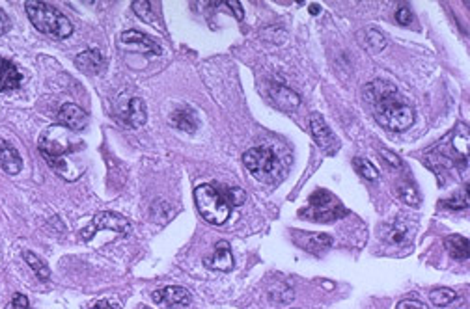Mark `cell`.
Wrapping results in <instances>:
<instances>
[{"mask_svg": "<svg viewBox=\"0 0 470 309\" xmlns=\"http://www.w3.org/2000/svg\"><path fill=\"white\" fill-rule=\"evenodd\" d=\"M243 162H245L248 172L261 183L277 181L278 177L282 175V164L278 160L277 153L267 146L252 147V149L245 151Z\"/></svg>", "mask_w": 470, "mask_h": 309, "instance_id": "cell-5", "label": "cell"}, {"mask_svg": "<svg viewBox=\"0 0 470 309\" xmlns=\"http://www.w3.org/2000/svg\"><path fill=\"white\" fill-rule=\"evenodd\" d=\"M0 168L8 175H17L23 168V158L12 144L0 138Z\"/></svg>", "mask_w": 470, "mask_h": 309, "instance_id": "cell-17", "label": "cell"}, {"mask_svg": "<svg viewBox=\"0 0 470 309\" xmlns=\"http://www.w3.org/2000/svg\"><path fill=\"white\" fill-rule=\"evenodd\" d=\"M319 12H321V6H319V4H310L311 15H319Z\"/></svg>", "mask_w": 470, "mask_h": 309, "instance_id": "cell-38", "label": "cell"}, {"mask_svg": "<svg viewBox=\"0 0 470 309\" xmlns=\"http://www.w3.org/2000/svg\"><path fill=\"white\" fill-rule=\"evenodd\" d=\"M6 309H29V298L24 297V294H15L12 303Z\"/></svg>", "mask_w": 470, "mask_h": 309, "instance_id": "cell-32", "label": "cell"}, {"mask_svg": "<svg viewBox=\"0 0 470 309\" xmlns=\"http://www.w3.org/2000/svg\"><path fill=\"white\" fill-rule=\"evenodd\" d=\"M75 65L86 75H99L101 71L105 69L106 60L97 49H92V51H84L79 54L75 58Z\"/></svg>", "mask_w": 470, "mask_h": 309, "instance_id": "cell-16", "label": "cell"}, {"mask_svg": "<svg viewBox=\"0 0 470 309\" xmlns=\"http://www.w3.org/2000/svg\"><path fill=\"white\" fill-rule=\"evenodd\" d=\"M352 164H355L357 172H359L364 179H368V181H375L377 177H379V172H377V168L370 162V160H366V158L362 157H355L352 158Z\"/></svg>", "mask_w": 470, "mask_h": 309, "instance_id": "cell-25", "label": "cell"}, {"mask_svg": "<svg viewBox=\"0 0 470 309\" xmlns=\"http://www.w3.org/2000/svg\"><path fill=\"white\" fill-rule=\"evenodd\" d=\"M140 309H147V308H140Z\"/></svg>", "mask_w": 470, "mask_h": 309, "instance_id": "cell-39", "label": "cell"}, {"mask_svg": "<svg viewBox=\"0 0 470 309\" xmlns=\"http://www.w3.org/2000/svg\"><path fill=\"white\" fill-rule=\"evenodd\" d=\"M360 37H362V45L373 54L381 53L382 49L387 47V37H384L377 28L362 30V32H360Z\"/></svg>", "mask_w": 470, "mask_h": 309, "instance_id": "cell-21", "label": "cell"}, {"mask_svg": "<svg viewBox=\"0 0 470 309\" xmlns=\"http://www.w3.org/2000/svg\"><path fill=\"white\" fill-rule=\"evenodd\" d=\"M396 21L401 26H407V24L412 23V12L407 6H400L396 10Z\"/></svg>", "mask_w": 470, "mask_h": 309, "instance_id": "cell-31", "label": "cell"}, {"mask_svg": "<svg viewBox=\"0 0 470 309\" xmlns=\"http://www.w3.org/2000/svg\"><path fill=\"white\" fill-rule=\"evenodd\" d=\"M381 157L384 158V160H387L388 164H390V166H394V168H400L401 166V158L398 157V155H394V153L392 151H387V149H381Z\"/></svg>", "mask_w": 470, "mask_h": 309, "instance_id": "cell-33", "label": "cell"}, {"mask_svg": "<svg viewBox=\"0 0 470 309\" xmlns=\"http://www.w3.org/2000/svg\"><path fill=\"white\" fill-rule=\"evenodd\" d=\"M24 10H26L30 23L34 24L35 30H40L42 34L53 35L56 40H65L73 34V24L70 19L47 2H26Z\"/></svg>", "mask_w": 470, "mask_h": 309, "instance_id": "cell-4", "label": "cell"}, {"mask_svg": "<svg viewBox=\"0 0 470 309\" xmlns=\"http://www.w3.org/2000/svg\"><path fill=\"white\" fill-rule=\"evenodd\" d=\"M90 117L86 114L84 108H81L75 103H65L58 112V125L65 127L71 133H76V131H83L86 125H88Z\"/></svg>", "mask_w": 470, "mask_h": 309, "instance_id": "cell-10", "label": "cell"}, {"mask_svg": "<svg viewBox=\"0 0 470 309\" xmlns=\"http://www.w3.org/2000/svg\"><path fill=\"white\" fill-rule=\"evenodd\" d=\"M364 101L373 108V116L381 127L401 133L414 123V110L392 84L384 81L368 82L362 90Z\"/></svg>", "mask_w": 470, "mask_h": 309, "instance_id": "cell-1", "label": "cell"}, {"mask_svg": "<svg viewBox=\"0 0 470 309\" xmlns=\"http://www.w3.org/2000/svg\"><path fill=\"white\" fill-rule=\"evenodd\" d=\"M444 207L446 209H452V210H461V209H467L469 207V199H467V196H455V198H450L444 201Z\"/></svg>", "mask_w": 470, "mask_h": 309, "instance_id": "cell-30", "label": "cell"}, {"mask_svg": "<svg viewBox=\"0 0 470 309\" xmlns=\"http://www.w3.org/2000/svg\"><path fill=\"white\" fill-rule=\"evenodd\" d=\"M269 97L280 110H297L300 106V97L297 92L291 87L284 86V84H270L269 86Z\"/></svg>", "mask_w": 470, "mask_h": 309, "instance_id": "cell-13", "label": "cell"}, {"mask_svg": "<svg viewBox=\"0 0 470 309\" xmlns=\"http://www.w3.org/2000/svg\"><path fill=\"white\" fill-rule=\"evenodd\" d=\"M122 41V45L125 49H129V51H135V53H142V54H159L161 49L157 47V43L152 40V37H147L146 34H142L140 30H127L122 34L120 37Z\"/></svg>", "mask_w": 470, "mask_h": 309, "instance_id": "cell-11", "label": "cell"}, {"mask_svg": "<svg viewBox=\"0 0 470 309\" xmlns=\"http://www.w3.org/2000/svg\"><path fill=\"white\" fill-rule=\"evenodd\" d=\"M92 309H118V308H114V306H112V303L106 302V300H101V302L95 303V306Z\"/></svg>", "mask_w": 470, "mask_h": 309, "instance_id": "cell-37", "label": "cell"}, {"mask_svg": "<svg viewBox=\"0 0 470 309\" xmlns=\"http://www.w3.org/2000/svg\"><path fill=\"white\" fill-rule=\"evenodd\" d=\"M293 289L286 283V281H275L273 285L269 287V298L273 302H291L293 300Z\"/></svg>", "mask_w": 470, "mask_h": 309, "instance_id": "cell-23", "label": "cell"}, {"mask_svg": "<svg viewBox=\"0 0 470 309\" xmlns=\"http://www.w3.org/2000/svg\"><path fill=\"white\" fill-rule=\"evenodd\" d=\"M293 239L299 246H302L310 253L329 250L332 246V237L325 233H306V231H293Z\"/></svg>", "mask_w": 470, "mask_h": 309, "instance_id": "cell-15", "label": "cell"}, {"mask_svg": "<svg viewBox=\"0 0 470 309\" xmlns=\"http://www.w3.org/2000/svg\"><path fill=\"white\" fill-rule=\"evenodd\" d=\"M407 237V224L403 220H398L390 228H388L387 240L390 244H403V240Z\"/></svg>", "mask_w": 470, "mask_h": 309, "instance_id": "cell-26", "label": "cell"}, {"mask_svg": "<svg viewBox=\"0 0 470 309\" xmlns=\"http://www.w3.org/2000/svg\"><path fill=\"white\" fill-rule=\"evenodd\" d=\"M310 128L314 140L319 146V149L327 155H336L338 149H340V142L334 136V133L330 131V127L327 125V122L323 119L321 114H311L310 117Z\"/></svg>", "mask_w": 470, "mask_h": 309, "instance_id": "cell-8", "label": "cell"}, {"mask_svg": "<svg viewBox=\"0 0 470 309\" xmlns=\"http://www.w3.org/2000/svg\"><path fill=\"white\" fill-rule=\"evenodd\" d=\"M448 253L457 259V261H467L469 259V239L463 235H450L444 240Z\"/></svg>", "mask_w": 470, "mask_h": 309, "instance_id": "cell-20", "label": "cell"}, {"mask_svg": "<svg viewBox=\"0 0 470 309\" xmlns=\"http://www.w3.org/2000/svg\"><path fill=\"white\" fill-rule=\"evenodd\" d=\"M118 117L129 127H142L147 119L144 101L140 97H129L127 101H122L118 106Z\"/></svg>", "mask_w": 470, "mask_h": 309, "instance_id": "cell-9", "label": "cell"}, {"mask_svg": "<svg viewBox=\"0 0 470 309\" xmlns=\"http://www.w3.org/2000/svg\"><path fill=\"white\" fill-rule=\"evenodd\" d=\"M398 309H426L422 302H418V300H403V302L398 303Z\"/></svg>", "mask_w": 470, "mask_h": 309, "instance_id": "cell-34", "label": "cell"}, {"mask_svg": "<svg viewBox=\"0 0 470 309\" xmlns=\"http://www.w3.org/2000/svg\"><path fill=\"white\" fill-rule=\"evenodd\" d=\"M101 229H111L114 233L127 237L133 228H131L129 220H125L124 216L116 215V212H112V210H103V212H97V215L94 216V220H92V224H90L88 228L83 229V233H81L83 235V240H90L97 231H101Z\"/></svg>", "mask_w": 470, "mask_h": 309, "instance_id": "cell-7", "label": "cell"}, {"mask_svg": "<svg viewBox=\"0 0 470 309\" xmlns=\"http://www.w3.org/2000/svg\"><path fill=\"white\" fill-rule=\"evenodd\" d=\"M8 28H10V21H8V17L4 13H0V35L6 34Z\"/></svg>", "mask_w": 470, "mask_h": 309, "instance_id": "cell-36", "label": "cell"}, {"mask_svg": "<svg viewBox=\"0 0 470 309\" xmlns=\"http://www.w3.org/2000/svg\"><path fill=\"white\" fill-rule=\"evenodd\" d=\"M131 8H133V12H135L136 15H138V17L142 19V21H146V23L153 21L152 4H149V2L138 0V2H133V4H131Z\"/></svg>", "mask_w": 470, "mask_h": 309, "instance_id": "cell-28", "label": "cell"}, {"mask_svg": "<svg viewBox=\"0 0 470 309\" xmlns=\"http://www.w3.org/2000/svg\"><path fill=\"white\" fill-rule=\"evenodd\" d=\"M170 122L174 127L179 128V131H185V133H194L198 128L196 114L188 106H183V108H177V110L172 112Z\"/></svg>", "mask_w": 470, "mask_h": 309, "instance_id": "cell-19", "label": "cell"}, {"mask_svg": "<svg viewBox=\"0 0 470 309\" xmlns=\"http://www.w3.org/2000/svg\"><path fill=\"white\" fill-rule=\"evenodd\" d=\"M429 298H431V302L435 303V306L444 308L448 303L455 302V300H457V294H455V291H452V289H448V287H439V289H433V291H431Z\"/></svg>", "mask_w": 470, "mask_h": 309, "instance_id": "cell-24", "label": "cell"}, {"mask_svg": "<svg viewBox=\"0 0 470 309\" xmlns=\"http://www.w3.org/2000/svg\"><path fill=\"white\" fill-rule=\"evenodd\" d=\"M152 300L155 303L166 306V308H177V306H188L193 297H191V292L185 287L170 285L153 292Z\"/></svg>", "mask_w": 470, "mask_h": 309, "instance_id": "cell-12", "label": "cell"}, {"mask_svg": "<svg viewBox=\"0 0 470 309\" xmlns=\"http://www.w3.org/2000/svg\"><path fill=\"white\" fill-rule=\"evenodd\" d=\"M347 210L346 207L340 203V199L332 196L327 190H316V192L310 196V205L306 209L299 210L300 218H306L310 222H319V224H329L334 222L341 216H346Z\"/></svg>", "mask_w": 470, "mask_h": 309, "instance_id": "cell-6", "label": "cell"}, {"mask_svg": "<svg viewBox=\"0 0 470 309\" xmlns=\"http://www.w3.org/2000/svg\"><path fill=\"white\" fill-rule=\"evenodd\" d=\"M228 198L232 201V207H239V205L245 203L247 194L243 188H228Z\"/></svg>", "mask_w": 470, "mask_h": 309, "instance_id": "cell-29", "label": "cell"}, {"mask_svg": "<svg viewBox=\"0 0 470 309\" xmlns=\"http://www.w3.org/2000/svg\"><path fill=\"white\" fill-rule=\"evenodd\" d=\"M226 6L234 10L235 19H239V21H241V19L245 17V13H243V6L239 4V2H235V0H228V2H226Z\"/></svg>", "mask_w": 470, "mask_h": 309, "instance_id": "cell-35", "label": "cell"}, {"mask_svg": "<svg viewBox=\"0 0 470 309\" xmlns=\"http://www.w3.org/2000/svg\"><path fill=\"white\" fill-rule=\"evenodd\" d=\"M38 149L56 174L62 175L67 181L73 179V175L67 168V157L73 155L76 149H83V142L75 140L71 136V131L62 125H51L40 136Z\"/></svg>", "mask_w": 470, "mask_h": 309, "instance_id": "cell-2", "label": "cell"}, {"mask_svg": "<svg viewBox=\"0 0 470 309\" xmlns=\"http://www.w3.org/2000/svg\"><path fill=\"white\" fill-rule=\"evenodd\" d=\"M194 203L202 218L213 226H222L234 209L228 198V188L220 185H200L194 188Z\"/></svg>", "mask_w": 470, "mask_h": 309, "instance_id": "cell-3", "label": "cell"}, {"mask_svg": "<svg viewBox=\"0 0 470 309\" xmlns=\"http://www.w3.org/2000/svg\"><path fill=\"white\" fill-rule=\"evenodd\" d=\"M23 259L26 261V265H29L30 270L34 272L38 280L47 281L49 278H51V270H49V267L42 261V259H40V257L35 256V253H32V251H29V250H24L23 251Z\"/></svg>", "mask_w": 470, "mask_h": 309, "instance_id": "cell-22", "label": "cell"}, {"mask_svg": "<svg viewBox=\"0 0 470 309\" xmlns=\"http://www.w3.org/2000/svg\"><path fill=\"white\" fill-rule=\"evenodd\" d=\"M204 262H206L207 269L218 270V272H228V270L234 269V256H232L228 242L218 240L213 248V256L204 259Z\"/></svg>", "mask_w": 470, "mask_h": 309, "instance_id": "cell-14", "label": "cell"}, {"mask_svg": "<svg viewBox=\"0 0 470 309\" xmlns=\"http://www.w3.org/2000/svg\"><path fill=\"white\" fill-rule=\"evenodd\" d=\"M398 196H400L407 205H411V207H418V205H420L418 190L414 188V185H411V183H401L400 187H398Z\"/></svg>", "mask_w": 470, "mask_h": 309, "instance_id": "cell-27", "label": "cell"}, {"mask_svg": "<svg viewBox=\"0 0 470 309\" xmlns=\"http://www.w3.org/2000/svg\"><path fill=\"white\" fill-rule=\"evenodd\" d=\"M23 82L21 71L10 60L0 56V92H13Z\"/></svg>", "mask_w": 470, "mask_h": 309, "instance_id": "cell-18", "label": "cell"}]
</instances>
